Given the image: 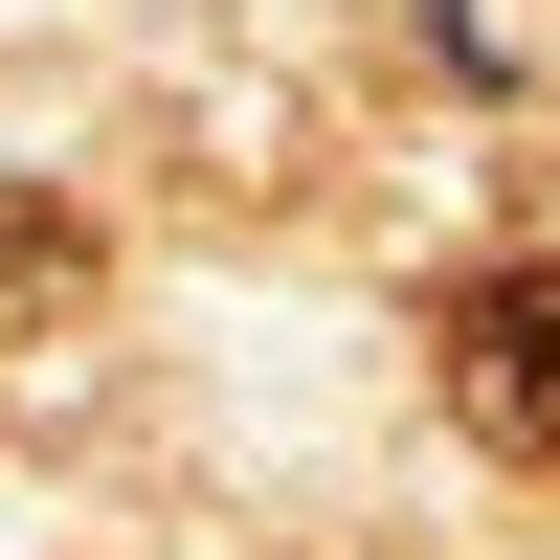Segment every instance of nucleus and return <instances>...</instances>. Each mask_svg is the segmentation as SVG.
Wrapping results in <instances>:
<instances>
[{"mask_svg":"<svg viewBox=\"0 0 560 560\" xmlns=\"http://www.w3.org/2000/svg\"><path fill=\"white\" fill-rule=\"evenodd\" d=\"M427 359H448V427H471L493 471H560V247L471 269V292L427 314Z\"/></svg>","mask_w":560,"mask_h":560,"instance_id":"nucleus-1","label":"nucleus"}]
</instances>
